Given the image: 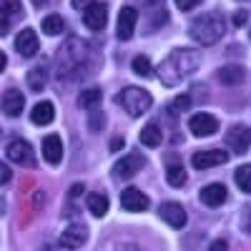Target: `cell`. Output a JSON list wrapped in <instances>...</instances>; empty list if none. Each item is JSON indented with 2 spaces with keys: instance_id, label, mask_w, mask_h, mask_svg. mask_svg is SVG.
I'll use <instances>...</instances> for the list:
<instances>
[{
  "instance_id": "cell-27",
  "label": "cell",
  "mask_w": 251,
  "mask_h": 251,
  "mask_svg": "<svg viewBox=\"0 0 251 251\" xmlns=\"http://www.w3.org/2000/svg\"><path fill=\"white\" fill-rule=\"evenodd\" d=\"M46 83H48V73H46V68H33V71L28 73V86H30L33 91H43V88H46Z\"/></svg>"
},
{
  "instance_id": "cell-19",
  "label": "cell",
  "mask_w": 251,
  "mask_h": 251,
  "mask_svg": "<svg viewBox=\"0 0 251 251\" xmlns=\"http://www.w3.org/2000/svg\"><path fill=\"white\" fill-rule=\"evenodd\" d=\"M53 118H55V108H53L50 100L35 103L33 111H30V121H33L35 126H48V123H53Z\"/></svg>"
},
{
  "instance_id": "cell-34",
  "label": "cell",
  "mask_w": 251,
  "mask_h": 251,
  "mask_svg": "<svg viewBox=\"0 0 251 251\" xmlns=\"http://www.w3.org/2000/svg\"><path fill=\"white\" fill-rule=\"evenodd\" d=\"M10 176H13V174H10V169H8V166H5L3 161H0V186L8 183V181H10Z\"/></svg>"
},
{
  "instance_id": "cell-15",
  "label": "cell",
  "mask_w": 251,
  "mask_h": 251,
  "mask_svg": "<svg viewBox=\"0 0 251 251\" xmlns=\"http://www.w3.org/2000/svg\"><path fill=\"white\" fill-rule=\"evenodd\" d=\"M226 199H228V191L224 183H208L201 188V201L211 208H219L221 203H226Z\"/></svg>"
},
{
  "instance_id": "cell-9",
  "label": "cell",
  "mask_w": 251,
  "mask_h": 251,
  "mask_svg": "<svg viewBox=\"0 0 251 251\" xmlns=\"http://www.w3.org/2000/svg\"><path fill=\"white\" fill-rule=\"evenodd\" d=\"M143 166H146V158L141 153H128V156H123V158L116 161L113 176L116 178H131V176H136L143 169Z\"/></svg>"
},
{
  "instance_id": "cell-28",
  "label": "cell",
  "mask_w": 251,
  "mask_h": 251,
  "mask_svg": "<svg viewBox=\"0 0 251 251\" xmlns=\"http://www.w3.org/2000/svg\"><path fill=\"white\" fill-rule=\"evenodd\" d=\"M100 103V91L98 88H86L80 93V98H78V106L80 108H96Z\"/></svg>"
},
{
  "instance_id": "cell-30",
  "label": "cell",
  "mask_w": 251,
  "mask_h": 251,
  "mask_svg": "<svg viewBox=\"0 0 251 251\" xmlns=\"http://www.w3.org/2000/svg\"><path fill=\"white\" fill-rule=\"evenodd\" d=\"M188 106H191V96H178L174 103H171V113H183V111H188Z\"/></svg>"
},
{
  "instance_id": "cell-29",
  "label": "cell",
  "mask_w": 251,
  "mask_h": 251,
  "mask_svg": "<svg viewBox=\"0 0 251 251\" xmlns=\"http://www.w3.org/2000/svg\"><path fill=\"white\" fill-rule=\"evenodd\" d=\"M131 68H133V73H136V75H141V78H149V75H151V71H153L151 60L146 58V55H136V58H133V63H131Z\"/></svg>"
},
{
  "instance_id": "cell-35",
  "label": "cell",
  "mask_w": 251,
  "mask_h": 251,
  "mask_svg": "<svg viewBox=\"0 0 251 251\" xmlns=\"http://www.w3.org/2000/svg\"><path fill=\"white\" fill-rule=\"evenodd\" d=\"M208 251H228V244H226V239H216L211 246H208Z\"/></svg>"
},
{
  "instance_id": "cell-11",
  "label": "cell",
  "mask_w": 251,
  "mask_h": 251,
  "mask_svg": "<svg viewBox=\"0 0 251 251\" xmlns=\"http://www.w3.org/2000/svg\"><path fill=\"white\" fill-rule=\"evenodd\" d=\"M121 206L126 208V211H133V214L146 211V208H149V196H146L141 188L131 186V188H126V191L121 194Z\"/></svg>"
},
{
  "instance_id": "cell-12",
  "label": "cell",
  "mask_w": 251,
  "mask_h": 251,
  "mask_svg": "<svg viewBox=\"0 0 251 251\" xmlns=\"http://www.w3.org/2000/svg\"><path fill=\"white\" fill-rule=\"evenodd\" d=\"M158 216H161L166 224H169V226H174V228H183V226H186V211H183V206L176 203V201L161 203Z\"/></svg>"
},
{
  "instance_id": "cell-26",
  "label": "cell",
  "mask_w": 251,
  "mask_h": 251,
  "mask_svg": "<svg viewBox=\"0 0 251 251\" xmlns=\"http://www.w3.org/2000/svg\"><path fill=\"white\" fill-rule=\"evenodd\" d=\"M234 181H236V186L241 188V191L251 194V163H244V166H239V169H236V174H234Z\"/></svg>"
},
{
  "instance_id": "cell-36",
  "label": "cell",
  "mask_w": 251,
  "mask_h": 251,
  "mask_svg": "<svg viewBox=\"0 0 251 251\" xmlns=\"http://www.w3.org/2000/svg\"><path fill=\"white\" fill-rule=\"evenodd\" d=\"M10 30V20H5V18H0V35H5Z\"/></svg>"
},
{
  "instance_id": "cell-32",
  "label": "cell",
  "mask_w": 251,
  "mask_h": 251,
  "mask_svg": "<svg viewBox=\"0 0 251 251\" xmlns=\"http://www.w3.org/2000/svg\"><path fill=\"white\" fill-rule=\"evenodd\" d=\"M199 3H201V0H176V8L186 13V10H194Z\"/></svg>"
},
{
  "instance_id": "cell-40",
  "label": "cell",
  "mask_w": 251,
  "mask_h": 251,
  "mask_svg": "<svg viewBox=\"0 0 251 251\" xmlns=\"http://www.w3.org/2000/svg\"><path fill=\"white\" fill-rule=\"evenodd\" d=\"M5 63H8V58H5V53H0V73L5 71Z\"/></svg>"
},
{
  "instance_id": "cell-38",
  "label": "cell",
  "mask_w": 251,
  "mask_h": 251,
  "mask_svg": "<svg viewBox=\"0 0 251 251\" xmlns=\"http://www.w3.org/2000/svg\"><path fill=\"white\" fill-rule=\"evenodd\" d=\"M121 146H123V138H113V141H111V149H113V151H118Z\"/></svg>"
},
{
  "instance_id": "cell-25",
  "label": "cell",
  "mask_w": 251,
  "mask_h": 251,
  "mask_svg": "<svg viewBox=\"0 0 251 251\" xmlns=\"http://www.w3.org/2000/svg\"><path fill=\"white\" fill-rule=\"evenodd\" d=\"M40 28H43L46 35H60L63 30H66V23H63V18L60 15H46L43 18V23H40Z\"/></svg>"
},
{
  "instance_id": "cell-22",
  "label": "cell",
  "mask_w": 251,
  "mask_h": 251,
  "mask_svg": "<svg viewBox=\"0 0 251 251\" xmlns=\"http://www.w3.org/2000/svg\"><path fill=\"white\" fill-rule=\"evenodd\" d=\"M86 206H88V211L96 216V219H103L108 211V196H103V194H88L86 196Z\"/></svg>"
},
{
  "instance_id": "cell-14",
  "label": "cell",
  "mask_w": 251,
  "mask_h": 251,
  "mask_svg": "<svg viewBox=\"0 0 251 251\" xmlns=\"http://www.w3.org/2000/svg\"><path fill=\"white\" fill-rule=\"evenodd\" d=\"M38 35H35V30H30V28H25V30H20L18 35H15V50L20 53V55H25V58H33L35 53H38Z\"/></svg>"
},
{
  "instance_id": "cell-31",
  "label": "cell",
  "mask_w": 251,
  "mask_h": 251,
  "mask_svg": "<svg viewBox=\"0 0 251 251\" xmlns=\"http://www.w3.org/2000/svg\"><path fill=\"white\" fill-rule=\"evenodd\" d=\"M103 123H106V116L103 113H91V131H100Z\"/></svg>"
},
{
  "instance_id": "cell-4",
  "label": "cell",
  "mask_w": 251,
  "mask_h": 251,
  "mask_svg": "<svg viewBox=\"0 0 251 251\" xmlns=\"http://www.w3.org/2000/svg\"><path fill=\"white\" fill-rule=\"evenodd\" d=\"M118 106L126 108V113H128V116L138 118V116H143L146 111L153 106V98H151L149 91H143L138 86H128V88H123L118 93Z\"/></svg>"
},
{
  "instance_id": "cell-41",
  "label": "cell",
  "mask_w": 251,
  "mask_h": 251,
  "mask_svg": "<svg viewBox=\"0 0 251 251\" xmlns=\"http://www.w3.org/2000/svg\"><path fill=\"white\" fill-rule=\"evenodd\" d=\"M146 3H149V5H156V8H158V5H163V0H146Z\"/></svg>"
},
{
  "instance_id": "cell-6",
  "label": "cell",
  "mask_w": 251,
  "mask_h": 251,
  "mask_svg": "<svg viewBox=\"0 0 251 251\" xmlns=\"http://www.w3.org/2000/svg\"><path fill=\"white\" fill-rule=\"evenodd\" d=\"M83 23H86V28L91 30H103L108 23V8L106 3H100V0H93V3L83 10Z\"/></svg>"
},
{
  "instance_id": "cell-1",
  "label": "cell",
  "mask_w": 251,
  "mask_h": 251,
  "mask_svg": "<svg viewBox=\"0 0 251 251\" xmlns=\"http://www.w3.org/2000/svg\"><path fill=\"white\" fill-rule=\"evenodd\" d=\"M91 58H93L91 46L78 40V38H71L58 53V78L60 80H75L80 75H86L96 66Z\"/></svg>"
},
{
  "instance_id": "cell-10",
  "label": "cell",
  "mask_w": 251,
  "mask_h": 251,
  "mask_svg": "<svg viewBox=\"0 0 251 251\" xmlns=\"http://www.w3.org/2000/svg\"><path fill=\"white\" fill-rule=\"evenodd\" d=\"M226 161H228V153H226V151H219V149H214V151H196V153L191 156L194 169H199V171L214 169V166H221V163H226Z\"/></svg>"
},
{
  "instance_id": "cell-8",
  "label": "cell",
  "mask_w": 251,
  "mask_h": 251,
  "mask_svg": "<svg viewBox=\"0 0 251 251\" xmlns=\"http://www.w3.org/2000/svg\"><path fill=\"white\" fill-rule=\"evenodd\" d=\"M226 146L239 156L246 153L249 146H251V128L249 126H231L228 133H226Z\"/></svg>"
},
{
  "instance_id": "cell-5",
  "label": "cell",
  "mask_w": 251,
  "mask_h": 251,
  "mask_svg": "<svg viewBox=\"0 0 251 251\" xmlns=\"http://www.w3.org/2000/svg\"><path fill=\"white\" fill-rule=\"evenodd\" d=\"M8 158L23 169H33L35 166V153H33V146L23 138H15L8 143Z\"/></svg>"
},
{
  "instance_id": "cell-24",
  "label": "cell",
  "mask_w": 251,
  "mask_h": 251,
  "mask_svg": "<svg viewBox=\"0 0 251 251\" xmlns=\"http://www.w3.org/2000/svg\"><path fill=\"white\" fill-rule=\"evenodd\" d=\"M20 15H23V3L20 0H0V18L18 20Z\"/></svg>"
},
{
  "instance_id": "cell-18",
  "label": "cell",
  "mask_w": 251,
  "mask_h": 251,
  "mask_svg": "<svg viewBox=\"0 0 251 251\" xmlns=\"http://www.w3.org/2000/svg\"><path fill=\"white\" fill-rule=\"evenodd\" d=\"M43 156H46V161L53 163V166L60 163V158H63V141H60L58 133H50V136L43 138Z\"/></svg>"
},
{
  "instance_id": "cell-21",
  "label": "cell",
  "mask_w": 251,
  "mask_h": 251,
  "mask_svg": "<svg viewBox=\"0 0 251 251\" xmlns=\"http://www.w3.org/2000/svg\"><path fill=\"white\" fill-rule=\"evenodd\" d=\"M216 75H219L221 83H226V86H239V83H244V78H246V71L241 66H224V68H219Z\"/></svg>"
},
{
  "instance_id": "cell-13",
  "label": "cell",
  "mask_w": 251,
  "mask_h": 251,
  "mask_svg": "<svg viewBox=\"0 0 251 251\" xmlns=\"http://www.w3.org/2000/svg\"><path fill=\"white\" fill-rule=\"evenodd\" d=\"M136 20H138V13L136 8H121L118 13V23H116V35L121 40H128L136 30Z\"/></svg>"
},
{
  "instance_id": "cell-16",
  "label": "cell",
  "mask_w": 251,
  "mask_h": 251,
  "mask_svg": "<svg viewBox=\"0 0 251 251\" xmlns=\"http://www.w3.org/2000/svg\"><path fill=\"white\" fill-rule=\"evenodd\" d=\"M0 108H3L5 116L18 118L20 113H23V108H25V96L20 93V91H8L3 96V100H0Z\"/></svg>"
},
{
  "instance_id": "cell-42",
  "label": "cell",
  "mask_w": 251,
  "mask_h": 251,
  "mask_svg": "<svg viewBox=\"0 0 251 251\" xmlns=\"http://www.w3.org/2000/svg\"><path fill=\"white\" fill-rule=\"evenodd\" d=\"M246 231L251 234V216H249V224H246Z\"/></svg>"
},
{
  "instance_id": "cell-33",
  "label": "cell",
  "mask_w": 251,
  "mask_h": 251,
  "mask_svg": "<svg viewBox=\"0 0 251 251\" xmlns=\"http://www.w3.org/2000/svg\"><path fill=\"white\" fill-rule=\"evenodd\" d=\"M246 20H249V13H246V10H236V13H234V25H236V28H241Z\"/></svg>"
},
{
  "instance_id": "cell-39",
  "label": "cell",
  "mask_w": 251,
  "mask_h": 251,
  "mask_svg": "<svg viewBox=\"0 0 251 251\" xmlns=\"http://www.w3.org/2000/svg\"><path fill=\"white\" fill-rule=\"evenodd\" d=\"M50 3H55V0H33V5H38V8H43V5H50Z\"/></svg>"
},
{
  "instance_id": "cell-17",
  "label": "cell",
  "mask_w": 251,
  "mask_h": 251,
  "mask_svg": "<svg viewBox=\"0 0 251 251\" xmlns=\"http://www.w3.org/2000/svg\"><path fill=\"white\" fill-rule=\"evenodd\" d=\"M86 236H88L86 226H83V224H71V226L66 228V231H63L60 244L66 246V249H78V246L86 244Z\"/></svg>"
},
{
  "instance_id": "cell-37",
  "label": "cell",
  "mask_w": 251,
  "mask_h": 251,
  "mask_svg": "<svg viewBox=\"0 0 251 251\" xmlns=\"http://www.w3.org/2000/svg\"><path fill=\"white\" fill-rule=\"evenodd\" d=\"M91 3H93V0H73V5H75V8H83V10H86Z\"/></svg>"
},
{
  "instance_id": "cell-3",
  "label": "cell",
  "mask_w": 251,
  "mask_h": 251,
  "mask_svg": "<svg viewBox=\"0 0 251 251\" xmlns=\"http://www.w3.org/2000/svg\"><path fill=\"white\" fill-rule=\"evenodd\" d=\"M224 30H226V23H224V18L219 13H203V15L194 18V23L188 25V35H191L196 43H201V46L219 43Z\"/></svg>"
},
{
  "instance_id": "cell-23",
  "label": "cell",
  "mask_w": 251,
  "mask_h": 251,
  "mask_svg": "<svg viewBox=\"0 0 251 251\" xmlns=\"http://www.w3.org/2000/svg\"><path fill=\"white\" fill-rule=\"evenodd\" d=\"M161 141H163V133H161V128H158L156 123H149V126L141 131V143L149 146V149H158Z\"/></svg>"
},
{
  "instance_id": "cell-2",
  "label": "cell",
  "mask_w": 251,
  "mask_h": 251,
  "mask_svg": "<svg viewBox=\"0 0 251 251\" xmlns=\"http://www.w3.org/2000/svg\"><path fill=\"white\" fill-rule=\"evenodd\" d=\"M201 63V55L199 50H191V48H178L174 50L171 55H166V60L158 66V78L163 86H176V83L183 80V75L194 73Z\"/></svg>"
},
{
  "instance_id": "cell-7",
  "label": "cell",
  "mask_w": 251,
  "mask_h": 251,
  "mask_svg": "<svg viewBox=\"0 0 251 251\" xmlns=\"http://www.w3.org/2000/svg\"><path fill=\"white\" fill-rule=\"evenodd\" d=\"M188 131H191L196 138H206V136H214L219 131V121L211 113H196L188 118Z\"/></svg>"
},
{
  "instance_id": "cell-20",
  "label": "cell",
  "mask_w": 251,
  "mask_h": 251,
  "mask_svg": "<svg viewBox=\"0 0 251 251\" xmlns=\"http://www.w3.org/2000/svg\"><path fill=\"white\" fill-rule=\"evenodd\" d=\"M166 178H169V183L174 188L186 183V169L181 166V161L176 156H169V163H166Z\"/></svg>"
},
{
  "instance_id": "cell-43",
  "label": "cell",
  "mask_w": 251,
  "mask_h": 251,
  "mask_svg": "<svg viewBox=\"0 0 251 251\" xmlns=\"http://www.w3.org/2000/svg\"><path fill=\"white\" fill-rule=\"evenodd\" d=\"M0 136H3V133H0Z\"/></svg>"
}]
</instances>
